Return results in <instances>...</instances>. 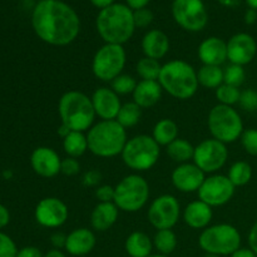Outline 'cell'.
<instances>
[{
    "instance_id": "obj_44",
    "label": "cell",
    "mask_w": 257,
    "mask_h": 257,
    "mask_svg": "<svg viewBox=\"0 0 257 257\" xmlns=\"http://www.w3.org/2000/svg\"><path fill=\"white\" fill-rule=\"evenodd\" d=\"M102 181V175L98 171L92 170L88 171L83 176V185L87 186V187H95V186H99V182Z\"/></svg>"
},
{
    "instance_id": "obj_16",
    "label": "cell",
    "mask_w": 257,
    "mask_h": 257,
    "mask_svg": "<svg viewBox=\"0 0 257 257\" xmlns=\"http://www.w3.org/2000/svg\"><path fill=\"white\" fill-rule=\"evenodd\" d=\"M257 54V43L252 35L237 33L227 42V60L241 67L250 64Z\"/></svg>"
},
{
    "instance_id": "obj_48",
    "label": "cell",
    "mask_w": 257,
    "mask_h": 257,
    "mask_svg": "<svg viewBox=\"0 0 257 257\" xmlns=\"http://www.w3.org/2000/svg\"><path fill=\"white\" fill-rule=\"evenodd\" d=\"M10 222V212L3 203H0V230L7 227Z\"/></svg>"
},
{
    "instance_id": "obj_15",
    "label": "cell",
    "mask_w": 257,
    "mask_h": 257,
    "mask_svg": "<svg viewBox=\"0 0 257 257\" xmlns=\"http://www.w3.org/2000/svg\"><path fill=\"white\" fill-rule=\"evenodd\" d=\"M35 221L45 228L62 227L69 217V208L58 197H45L37 203Z\"/></svg>"
},
{
    "instance_id": "obj_12",
    "label": "cell",
    "mask_w": 257,
    "mask_h": 257,
    "mask_svg": "<svg viewBox=\"0 0 257 257\" xmlns=\"http://www.w3.org/2000/svg\"><path fill=\"white\" fill-rule=\"evenodd\" d=\"M227 160V145L215 138L202 141L195 147L193 163L205 173L215 175L226 165Z\"/></svg>"
},
{
    "instance_id": "obj_3",
    "label": "cell",
    "mask_w": 257,
    "mask_h": 257,
    "mask_svg": "<svg viewBox=\"0 0 257 257\" xmlns=\"http://www.w3.org/2000/svg\"><path fill=\"white\" fill-rule=\"evenodd\" d=\"M158 83L163 92L181 100L192 98L200 87L197 70L182 59H173L165 63L161 69Z\"/></svg>"
},
{
    "instance_id": "obj_30",
    "label": "cell",
    "mask_w": 257,
    "mask_h": 257,
    "mask_svg": "<svg viewBox=\"0 0 257 257\" xmlns=\"http://www.w3.org/2000/svg\"><path fill=\"white\" fill-rule=\"evenodd\" d=\"M198 84L207 89H217L223 84V69L216 65H202L197 70Z\"/></svg>"
},
{
    "instance_id": "obj_50",
    "label": "cell",
    "mask_w": 257,
    "mask_h": 257,
    "mask_svg": "<svg viewBox=\"0 0 257 257\" xmlns=\"http://www.w3.org/2000/svg\"><path fill=\"white\" fill-rule=\"evenodd\" d=\"M231 257H257V255L250 247H240L231 255Z\"/></svg>"
},
{
    "instance_id": "obj_58",
    "label": "cell",
    "mask_w": 257,
    "mask_h": 257,
    "mask_svg": "<svg viewBox=\"0 0 257 257\" xmlns=\"http://www.w3.org/2000/svg\"><path fill=\"white\" fill-rule=\"evenodd\" d=\"M150 257H168V256H165V255H160V253H157V255H151Z\"/></svg>"
},
{
    "instance_id": "obj_49",
    "label": "cell",
    "mask_w": 257,
    "mask_h": 257,
    "mask_svg": "<svg viewBox=\"0 0 257 257\" xmlns=\"http://www.w3.org/2000/svg\"><path fill=\"white\" fill-rule=\"evenodd\" d=\"M125 2H127L128 7L135 12V10H140L147 7L151 0H125Z\"/></svg>"
},
{
    "instance_id": "obj_45",
    "label": "cell",
    "mask_w": 257,
    "mask_h": 257,
    "mask_svg": "<svg viewBox=\"0 0 257 257\" xmlns=\"http://www.w3.org/2000/svg\"><path fill=\"white\" fill-rule=\"evenodd\" d=\"M17 257H44V253L35 246H25L18 251Z\"/></svg>"
},
{
    "instance_id": "obj_7",
    "label": "cell",
    "mask_w": 257,
    "mask_h": 257,
    "mask_svg": "<svg viewBox=\"0 0 257 257\" xmlns=\"http://www.w3.org/2000/svg\"><path fill=\"white\" fill-rule=\"evenodd\" d=\"M207 125L212 138L225 145L240 140L245 131L240 113L231 105L216 104L208 113Z\"/></svg>"
},
{
    "instance_id": "obj_13",
    "label": "cell",
    "mask_w": 257,
    "mask_h": 257,
    "mask_svg": "<svg viewBox=\"0 0 257 257\" xmlns=\"http://www.w3.org/2000/svg\"><path fill=\"white\" fill-rule=\"evenodd\" d=\"M148 221L156 230H172L181 217L180 201L173 195H161L152 201L147 212Z\"/></svg>"
},
{
    "instance_id": "obj_35",
    "label": "cell",
    "mask_w": 257,
    "mask_h": 257,
    "mask_svg": "<svg viewBox=\"0 0 257 257\" xmlns=\"http://www.w3.org/2000/svg\"><path fill=\"white\" fill-rule=\"evenodd\" d=\"M215 95L216 99L218 100V104L231 105V107H233V105L237 104V103L240 102L241 90L240 88L225 84V83H223L222 85H220V87L215 90Z\"/></svg>"
},
{
    "instance_id": "obj_8",
    "label": "cell",
    "mask_w": 257,
    "mask_h": 257,
    "mask_svg": "<svg viewBox=\"0 0 257 257\" xmlns=\"http://www.w3.org/2000/svg\"><path fill=\"white\" fill-rule=\"evenodd\" d=\"M150 185L138 173L123 177L114 187V200L119 211L135 213L142 210L150 200Z\"/></svg>"
},
{
    "instance_id": "obj_36",
    "label": "cell",
    "mask_w": 257,
    "mask_h": 257,
    "mask_svg": "<svg viewBox=\"0 0 257 257\" xmlns=\"http://www.w3.org/2000/svg\"><path fill=\"white\" fill-rule=\"evenodd\" d=\"M138 82L135 77L130 74H120L110 83V88L117 93L118 95L133 94Z\"/></svg>"
},
{
    "instance_id": "obj_1",
    "label": "cell",
    "mask_w": 257,
    "mask_h": 257,
    "mask_svg": "<svg viewBox=\"0 0 257 257\" xmlns=\"http://www.w3.org/2000/svg\"><path fill=\"white\" fill-rule=\"evenodd\" d=\"M32 25L40 40L54 47L69 45L80 32L75 10L60 0H40L33 9Z\"/></svg>"
},
{
    "instance_id": "obj_32",
    "label": "cell",
    "mask_w": 257,
    "mask_h": 257,
    "mask_svg": "<svg viewBox=\"0 0 257 257\" xmlns=\"http://www.w3.org/2000/svg\"><path fill=\"white\" fill-rule=\"evenodd\" d=\"M141 117H142V108L136 104L132 100V102H127L124 104H122L115 120L123 128L128 130V128H132L135 125H137L140 123Z\"/></svg>"
},
{
    "instance_id": "obj_14",
    "label": "cell",
    "mask_w": 257,
    "mask_h": 257,
    "mask_svg": "<svg viewBox=\"0 0 257 257\" xmlns=\"http://www.w3.org/2000/svg\"><path fill=\"white\" fill-rule=\"evenodd\" d=\"M235 186L227 176L210 175L205 178L202 186L197 191L198 200L203 201L211 207H221L232 200Z\"/></svg>"
},
{
    "instance_id": "obj_5",
    "label": "cell",
    "mask_w": 257,
    "mask_h": 257,
    "mask_svg": "<svg viewBox=\"0 0 257 257\" xmlns=\"http://www.w3.org/2000/svg\"><path fill=\"white\" fill-rule=\"evenodd\" d=\"M58 113L63 124L78 132H88L97 117L90 97L79 90L63 93L58 102Z\"/></svg>"
},
{
    "instance_id": "obj_11",
    "label": "cell",
    "mask_w": 257,
    "mask_h": 257,
    "mask_svg": "<svg viewBox=\"0 0 257 257\" xmlns=\"http://www.w3.org/2000/svg\"><path fill=\"white\" fill-rule=\"evenodd\" d=\"M172 15L175 22L187 32H201L208 23V13L202 0H175Z\"/></svg>"
},
{
    "instance_id": "obj_51",
    "label": "cell",
    "mask_w": 257,
    "mask_h": 257,
    "mask_svg": "<svg viewBox=\"0 0 257 257\" xmlns=\"http://www.w3.org/2000/svg\"><path fill=\"white\" fill-rule=\"evenodd\" d=\"M257 20V10L253 9H248L245 14V22L246 24L248 25H252L255 24Z\"/></svg>"
},
{
    "instance_id": "obj_54",
    "label": "cell",
    "mask_w": 257,
    "mask_h": 257,
    "mask_svg": "<svg viewBox=\"0 0 257 257\" xmlns=\"http://www.w3.org/2000/svg\"><path fill=\"white\" fill-rule=\"evenodd\" d=\"M57 133H58V135H59V137L65 138V137H67V136L70 133V130L67 127V125H64V124H63V123H62V124H60L59 127H58Z\"/></svg>"
},
{
    "instance_id": "obj_39",
    "label": "cell",
    "mask_w": 257,
    "mask_h": 257,
    "mask_svg": "<svg viewBox=\"0 0 257 257\" xmlns=\"http://www.w3.org/2000/svg\"><path fill=\"white\" fill-rule=\"evenodd\" d=\"M19 248L9 235L0 231V257H17Z\"/></svg>"
},
{
    "instance_id": "obj_25",
    "label": "cell",
    "mask_w": 257,
    "mask_h": 257,
    "mask_svg": "<svg viewBox=\"0 0 257 257\" xmlns=\"http://www.w3.org/2000/svg\"><path fill=\"white\" fill-rule=\"evenodd\" d=\"M162 87L158 80H140L133 92V102L142 109L157 104L162 98Z\"/></svg>"
},
{
    "instance_id": "obj_20",
    "label": "cell",
    "mask_w": 257,
    "mask_h": 257,
    "mask_svg": "<svg viewBox=\"0 0 257 257\" xmlns=\"http://www.w3.org/2000/svg\"><path fill=\"white\" fill-rule=\"evenodd\" d=\"M197 54L203 65L221 67L227 60V42L218 37L206 38L198 45Z\"/></svg>"
},
{
    "instance_id": "obj_28",
    "label": "cell",
    "mask_w": 257,
    "mask_h": 257,
    "mask_svg": "<svg viewBox=\"0 0 257 257\" xmlns=\"http://www.w3.org/2000/svg\"><path fill=\"white\" fill-rule=\"evenodd\" d=\"M63 150L68 157H82L88 151L87 135H84V132L70 131L69 135L63 138Z\"/></svg>"
},
{
    "instance_id": "obj_47",
    "label": "cell",
    "mask_w": 257,
    "mask_h": 257,
    "mask_svg": "<svg viewBox=\"0 0 257 257\" xmlns=\"http://www.w3.org/2000/svg\"><path fill=\"white\" fill-rule=\"evenodd\" d=\"M247 241H248V246H250L251 250H252L253 252L257 255V220L252 225V227H251L250 232H248Z\"/></svg>"
},
{
    "instance_id": "obj_18",
    "label": "cell",
    "mask_w": 257,
    "mask_h": 257,
    "mask_svg": "<svg viewBox=\"0 0 257 257\" xmlns=\"http://www.w3.org/2000/svg\"><path fill=\"white\" fill-rule=\"evenodd\" d=\"M62 158L53 148L42 146L37 147L30 156V166L38 176L43 178H53L60 173Z\"/></svg>"
},
{
    "instance_id": "obj_33",
    "label": "cell",
    "mask_w": 257,
    "mask_h": 257,
    "mask_svg": "<svg viewBox=\"0 0 257 257\" xmlns=\"http://www.w3.org/2000/svg\"><path fill=\"white\" fill-rule=\"evenodd\" d=\"M227 177L235 187H242L247 185L252 178V167L245 161H237L230 167Z\"/></svg>"
},
{
    "instance_id": "obj_31",
    "label": "cell",
    "mask_w": 257,
    "mask_h": 257,
    "mask_svg": "<svg viewBox=\"0 0 257 257\" xmlns=\"http://www.w3.org/2000/svg\"><path fill=\"white\" fill-rule=\"evenodd\" d=\"M178 238L172 230H158L153 237V246L160 255L168 256L177 248Z\"/></svg>"
},
{
    "instance_id": "obj_26",
    "label": "cell",
    "mask_w": 257,
    "mask_h": 257,
    "mask_svg": "<svg viewBox=\"0 0 257 257\" xmlns=\"http://www.w3.org/2000/svg\"><path fill=\"white\" fill-rule=\"evenodd\" d=\"M153 247V240L142 231H135L125 238L124 250L130 257H150Z\"/></svg>"
},
{
    "instance_id": "obj_53",
    "label": "cell",
    "mask_w": 257,
    "mask_h": 257,
    "mask_svg": "<svg viewBox=\"0 0 257 257\" xmlns=\"http://www.w3.org/2000/svg\"><path fill=\"white\" fill-rule=\"evenodd\" d=\"M44 257H67L62 250H57V248H52V250L48 251L47 253H44Z\"/></svg>"
},
{
    "instance_id": "obj_43",
    "label": "cell",
    "mask_w": 257,
    "mask_h": 257,
    "mask_svg": "<svg viewBox=\"0 0 257 257\" xmlns=\"http://www.w3.org/2000/svg\"><path fill=\"white\" fill-rule=\"evenodd\" d=\"M95 197L99 202H113V200H114V187L109 185L98 186L95 188Z\"/></svg>"
},
{
    "instance_id": "obj_57",
    "label": "cell",
    "mask_w": 257,
    "mask_h": 257,
    "mask_svg": "<svg viewBox=\"0 0 257 257\" xmlns=\"http://www.w3.org/2000/svg\"><path fill=\"white\" fill-rule=\"evenodd\" d=\"M203 257H222V256H218V255H213V253H206Z\"/></svg>"
},
{
    "instance_id": "obj_52",
    "label": "cell",
    "mask_w": 257,
    "mask_h": 257,
    "mask_svg": "<svg viewBox=\"0 0 257 257\" xmlns=\"http://www.w3.org/2000/svg\"><path fill=\"white\" fill-rule=\"evenodd\" d=\"M90 3H92L95 8H99V9L102 10L104 9V8L109 7V5L114 4V0H90Z\"/></svg>"
},
{
    "instance_id": "obj_46",
    "label": "cell",
    "mask_w": 257,
    "mask_h": 257,
    "mask_svg": "<svg viewBox=\"0 0 257 257\" xmlns=\"http://www.w3.org/2000/svg\"><path fill=\"white\" fill-rule=\"evenodd\" d=\"M50 242H52L53 247L57 248V250L64 248L65 242H67V235H64L63 232L53 233L52 237H50Z\"/></svg>"
},
{
    "instance_id": "obj_34",
    "label": "cell",
    "mask_w": 257,
    "mask_h": 257,
    "mask_svg": "<svg viewBox=\"0 0 257 257\" xmlns=\"http://www.w3.org/2000/svg\"><path fill=\"white\" fill-rule=\"evenodd\" d=\"M161 69H162V64L160 60L147 57L141 58L136 65V72L141 80H158Z\"/></svg>"
},
{
    "instance_id": "obj_21",
    "label": "cell",
    "mask_w": 257,
    "mask_h": 257,
    "mask_svg": "<svg viewBox=\"0 0 257 257\" xmlns=\"http://www.w3.org/2000/svg\"><path fill=\"white\" fill-rule=\"evenodd\" d=\"M97 243L94 232L87 227L74 228L67 235L64 250L72 256H85L92 252Z\"/></svg>"
},
{
    "instance_id": "obj_10",
    "label": "cell",
    "mask_w": 257,
    "mask_h": 257,
    "mask_svg": "<svg viewBox=\"0 0 257 257\" xmlns=\"http://www.w3.org/2000/svg\"><path fill=\"white\" fill-rule=\"evenodd\" d=\"M127 62V54L123 45L107 44L95 52L92 59V72L97 79L112 83L122 74Z\"/></svg>"
},
{
    "instance_id": "obj_38",
    "label": "cell",
    "mask_w": 257,
    "mask_h": 257,
    "mask_svg": "<svg viewBox=\"0 0 257 257\" xmlns=\"http://www.w3.org/2000/svg\"><path fill=\"white\" fill-rule=\"evenodd\" d=\"M241 145H242L243 150L246 153L250 156L257 157V130L256 128H248V130L243 131L242 136H241Z\"/></svg>"
},
{
    "instance_id": "obj_9",
    "label": "cell",
    "mask_w": 257,
    "mask_h": 257,
    "mask_svg": "<svg viewBox=\"0 0 257 257\" xmlns=\"http://www.w3.org/2000/svg\"><path fill=\"white\" fill-rule=\"evenodd\" d=\"M198 245L206 253L231 256L241 247V233L230 223H217L202 230Z\"/></svg>"
},
{
    "instance_id": "obj_29",
    "label": "cell",
    "mask_w": 257,
    "mask_h": 257,
    "mask_svg": "<svg viewBox=\"0 0 257 257\" xmlns=\"http://www.w3.org/2000/svg\"><path fill=\"white\" fill-rule=\"evenodd\" d=\"M166 152L170 156L171 160L181 165V163H187L190 162V160H193L195 147L187 140L178 137L166 147Z\"/></svg>"
},
{
    "instance_id": "obj_23",
    "label": "cell",
    "mask_w": 257,
    "mask_h": 257,
    "mask_svg": "<svg viewBox=\"0 0 257 257\" xmlns=\"http://www.w3.org/2000/svg\"><path fill=\"white\" fill-rule=\"evenodd\" d=\"M141 47L145 57L160 60L165 58L170 50V38L162 30L152 29L143 35Z\"/></svg>"
},
{
    "instance_id": "obj_40",
    "label": "cell",
    "mask_w": 257,
    "mask_h": 257,
    "mask_svg": "<svg viewBox=\"0 0 257 257\" xmlns=\"http://www.w3.org/2000/svg\"><path fill=\"white\" fill-rule=\"evenodd\" d=\"M242 109L246 112H256L257 110V90L255 89H246L241 92L240 102Z\"/></svg>"
},
{
    "instance_id": "obj_17",
    "label": "cell",
    "mask_w": 257,
    "mask_h": 257,
    "mask_svg": "<svg viewBox=\"0 0 257 257\" xmlns=\"http://www.w3.org/2000/svg\"><path fill=\"white\" fill-rule=\"evenodd\" d=\"M206 178V173L202 172L195 163H181L173 170L171 181L176 190L183 193L197 192Z\"/></svg>"
},
{
    "instance_id": "obj_42",
    "label": "cell",
    "mask_w": 257,
    "mask_h": 257,
    "mask_svg": "<svg viewBox=\"0 0 257 257\" xmlns=\"http://www.w3.org/2000/svg\"><path fill=\"white\" fill-rule=\"evenodd\" d=\"M80 171V163L78 158L65 157L62 158V165H60V173L64 176H75Z\"/></svg>"
},
{
    "instance_id": "obj_56",
    "label": "cell",
    "mask_w": 257,
    "mask_h": 257,
    "mask_svg": "<svg viewBox=\"0 0 257 257\" xmlns=\"http://www.w3.org/2000/svg\"><path fill=\"white\" fill-rule=\"evenodd\" d=\"M3 176H4V177L7 178V180H9V178H12L13 173H12V171L7 170V171H4V172H3Z\"/></svg>"
},
{
    "instance_id": "obj_27",
    "label": "cell",
    "mask_w": 257,
    "mask_h": 257,
    "mask_svg": "<svg viewBox=\"0 0 257 257\" xmlns=\"http://www.w3.org/2000/svg\"><path fill=\"white\" fill-rule=\"evenodd\" d=\"M178 125L175 120L170 118H163L158 120L152 131V137L160 146L167 147L168 145L178 138Z\"/></svg>"
},
{
    "instance_id": "obj_6",
    "label": "cell",
    "mask_w": 257,
    "mask_h": 257,
    "mask_svg": "<svg viewBox=\"0 0 257 257\" xmlns=\"http://www.w3.org/2000/svg\"><path fill=\"white\" fill-rule=\"evenodd\" d=\"M120 156L130 170L145 172L157 165L161 156V146L153 140L152 136L138 135L127 141Z\"/></svg>"
},
{
    "instance_id": "obj_4",
    "label": "cell",
    "mask_w": 257,
    "mask_h": 257,
    "mask_svg": "<svg viewBox=\"0 0 257 257\" xmlns=\"http://www.w3.org/2000/svg\"><path fill=\"white\" fill-rule=\"evenodd\" d=\"M88 151L100 158H113L122 155L127 143V130L117 120H99L87 132Z\"/></svg>"
},
{
    "instance_id": "obj_55",
    "label": "cell",
    "mask_w": 257,
    "mask_h": 257,
    "mask_svg": "<svg viewBox=\"0 0 257 257\" xmlns=\"http://www.w3.org/2000/svg\"><path fill=\"white\" fill-rule=\"evenodd\" d=\"M246 3H247V5L250 9L257 10V0H246Z\"/></svg>"
},
{
    "instance_id": "obj_19",
    "label": "cell",
    "mask_w": 257,
    "mask_h": 257,
    "mask_svg": "<svg viewBox=\"0 0 257 257\" xmlns=\"http://www.w3.org/2000/svg\"><path fill=\"white\" fill-rule=\"evenodd\" d=\"M90 99L95 115L99 117L100 120H114L122 107L119 95L109 87L97 88Z\"/></svg>"
},
{
    "instance_id": "obj_22",
    "label": "cell",
    "mask_w": 257,
    "mask_h": 257,
    "mask_svg": "<svg viewBox=\"0 0 257 257\" xmlns=\"http://www.w3.org/2000/svg\"><path fill=\"white\" fill-rule=\"evenodd\" d=\"M213 217V211L211 206L203 201H192L185 207L182 218L188 227L193 230H205L210 226Z\"/></svg>"
},
{
    "instance_id": "obj_37",
    "label": "cell",
    "mask_w": 257,
    "mask_h": 257,
    "mask_svg": "<svg viewBox=\"0 0 257 257\" xmlns=\"http://www.w3.org/2000/svg\"><path fill=\"white\" fill-rule=\"evenodd\" d=\"M246 79V72L243 67L237 64H228L223 69V83L240 88Z\"/></svg>"
},
{
    "instance_id": "obj_41",
    "label": "cell",
    "mask_w": 257,
    "mask_h": 257,
    "mask_svg": "<svg viewBox=\"0 0 257 257\" xmlns=\"http://www.w3.org/2000/svg\"><path fill=\"white\" fill-rule=\"evenodd\" d=\"M133 18H135L136 28H147L152 24L155 17H153V13L150 9L143 8V9L135 10L133 12Z\"/></svg>"
},
{
    "instance_id": "obj_2",
    "label": "cell",
    "mask_w": 257,
    "mask_h": 257,
    "mask_svg": "<svg viewBox=\"0 0 257 257\" xmlns=\"http://www.w3.org/2000/svg\"><path fill=\"white\" fill-rule=\"evenodd\" d=\"M95 27L99 37L107 44L123 45L136 30L133 10L124 4H112L98 14Z\"/></svg>"
},
{
    "instance_id": "obj_24",
    "label": "cell",
    "mask_w": 257,
    "mask_h": 257,
    "mask_svg": "<svg viewBox=\"0 0 257 257\" xmlns=\"http://www.w3.org/2000/svg\"><path fill=\"white\" fill-rule=\"evenodd\" d=\"M119 216V208L114 202H98L90 213V226L94 231L105 232L113 227Z\"/></svg>"
}]
</instances>
